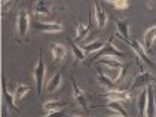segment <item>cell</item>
Returning a JSON list of instances; mask_svg holds the SVG:
<instances>
[{
    "label": "cell",
    "instance_id": "9c48e42d",
    "mask_svg": "<svg viewBox=\"0 0 156 117\" xmlns=\"http://www.w3.org/2000/svg\"><path fill=\"white\" fill-rule=\"evenodd\" d=\"M103 96H104V98H107L108 101H119V102L129 101V98H131V95H129L128 91H119V89H112V91H107Z\"/></svg>",
    "mask_w": 156,
    "mask_h": 117
},
{
    "label": "cell",
    "instance_id": "603a6c76",
    "mask_svg": "<svg viewBox=\"0 0 156 117\" xmlns=\"http://www.w3.org/2000/svg\"><path fill=\"white\" fill-rule=\"evenodd\" d=\"M33 89L30 88V86H27V84H16V89H15V99L16 101H20V99H23L25 95L28 94V92H31Z\"/></svg>",
    "mask_w": 156,
    "mask_h": 117
},
{
    "label": "cell",
    "instance_id": "83f0119b",
    "mask_svg": "<svg viewBox=\"0 0 156 117\" xmlns=\"http://www.w3.org/2000/svg\"><path fill=\"white\" fill-rule=\"evenodd\" d=\"M12 5H13V2H3V3H2V11L8 12V9H9Z\"/></svg>",
    "mask_w": 156,
    "mask_h": 117
},
{
    "label": "cell",
    "instance_id": "5bb4252c",
    "mask_svg": "<svg viewBox=\"0 0 156 117\" xmlns=\"http://www.w3.org/2000/svg\"><path fill=\"white\" fill-rule=\"evenodd\" d=\"M146 107H147V88H144L138 95L137 99V110H138V117H144L146 114Z\"/></svg>",
    "mask_w": 156,
    "mask_h": 117
},
{
    "label": "cell",
    "instance_id": "277c9868",
    "mask_svg": "<svg viewBox=\"0 0 156 117\" xmlns=\"http://www.w3.org/2000/svg\"><path fill=\"white\" fill-rule=\"evenodd\" d=\"M30 28V15L27 13V11H20L18 13V18H16V30H18V36L20 37H24L27 34Z\"/></svg>",
    "mask_w": 156,
    "mask_h": 117
},
{
    "label": "cell",
    "instance_id": "d6986e66",
    "mask_svg": "<svg viewBox=\"0 0 156 117\" xmlns=\"http://www.w3.org/2000/svg\"><path fill=\"white\" fill-rule=\"evenodd\" d=\"M51 52H52V57L55 61H58V59H64L66 58V55H67V50H66V47L60 45V43H52V46H51Z\"/></svg>",
    "mask_w": 156,
    "mask_h": 117
},
{
    "label": "cell",
    "instance_id": "7c38bea8",
    "mask_svg": "<svg viewBox=\"0 0 156 117\" xmlns=\"http://www.w3.org/2000/svg\"><path fill=\"white\" fill-rule=\"evenodd\" d=\"M116 28L123 42L129 40V21L128 19H116Z\"/></svg>",
    "mask_w": 156,
    "mask_h": 117
},
{
    "label": "cell",
    "instance_id": "7402d4cb",
    "mask_svg": "<svg viewBox=\"0 0 156 117\" xmlns=\"http://www.w3.org/2000/svg\"><path fill=\"white\" fill-rule=\"evenodd\" d=\"M62 105H67V102H61V101H48L43 104L45 111L48 113H54V111H60V108Z\"/></svg>",
    "mask_w": 156,
    "mask_h": 117
},
{
    "label": "cell",
    "instance_id": "484cf974",
    "mask_svg": "<svg viewBox=\"0 0 156 117\" xmlns=\"http://www.w3.org/2000/svg\"><path fill=\"white\" fill-rule=\"evenodd\" d=\"M108 5H112V6L116 8V9L123 11V9H126V8L129 6V2H126V0H120V2H108Z\"/></svg>",
    "mask_w": 156,
    "mask_h": 117
},
{
    "label": "cell",
    "instance_id": "f546056e",
    "mask_svg": "<svg viewBox=\"0 0 156 117\" xmlns=\"http://www.w3.org/2000/svg\"><path fill=\"white\" fill-rule=\"evenodd\" d=\"M70 117H79V116H70Z\"/></svg>",
    "mask_w": 156,
    "mask_h": 117
},
{
    "label": "cell",
    "instance_id": "52a82bcc",
    "mask_svg": "<svg viewBox=\"0 0 156 117\" xmlns=\"http://www.w3.org/2000/svg\"><path fill=\"white\" fill-rule=\"evenodd\" d=\"M126 43H128V45H129V46H131L132 49L137 52V55L143 59V61L146 62V64H147V65H149V67H150V68H155V64H153V61H152V59L149 58V53L146 52V49H144L143 45H140V43H138L135 39H132V40L129 39Z\"/></svg>",
    "mask_w": 156,
    "mask_h": 117
},
{
    "label": "cell",
    "instance_id": "ba28073f",
    "mask_svg": "<svg viewBox=\"0 0 156 117\" xmlns=\"http://www.w3.org/2000/svg\"><path fill=\"white\" fill-rule=\"evenodd\" d=\"M94 11H95V18H97V25H98V30H103L106 25H107V21H108V16L103 5L100 2H95L94 3Z\"/></svg>",
    "mask_w": 156,
    "mask_h": 117
},
{
    "label": "cell",
    "instance_id": "ac0fdd59",
    "mask_svg": "<svg viewBox=\"0 0 156 117\" xmlns=\"http://www.w3.org/2000/svg\"><path fill=\"white\" fill-rule=\"evenodd\" d=\"M34 13L40 16H48L51 13V3L49 2H37L34 3Z\"/></svg>",
    "mask_w": 156,
    "mask_h": 117
},
{
    "label": "cell",
    "instance_id": "9a60e30c",
    "mask_svg": "<svg viewBox=\"0 0 156 117\" xmlns=\"http://www.w3.org/2000/svg\"><path fill=\"white\" fill-rule=\"evenodd\" d=\"M61 82H62V76H61V73H55L54 76H52V79L49 80V83L46 84V92L48 94H52V92H55V91H58V88L61 86Z\"/></svg>",
    "mask_w": 156,
    "mask_h": 117
},
{
    "label": "cell",
    "instance_id": "3957f363",
    "mask_svg": "<svg viewBox=\"0 0 156 117\" xmlns=\"http://www.w3.org/2000/svg\"><path fill=\"white\" fill-rule=\"evenodd\" d=\"M155 80H156V77L150 73V71L144 70V71H141L140 74H137V76H135L131 89H137V88H143L144 89V88H147L150 83L155 82Z\"/></svg>",
    "mask_w": 156,
    "mask_h": 117
},
{
    "label": "cell",
    "instance_id": "44dd1931",
    "mask_svg": "<svg viewBox=\"0 0 156 117\" xmlns=\"http://www.w3.org/2000/svg\"><path fill=\"white\" fill-rule=\"evenodd\" d=\"M104 107H107V108H110V110H113L118 116H122V117H129V114H128V111L123 108V107L120 105L119 101H108V104H106Z\"/></svg>",
    "mask_w": 156,
    "mask_h": 117
},
{
    "label": "cell",
    "instance_id": "2e32d148",
    "mask_svg": "<svg viewBox=\"0 0 156 117\" xmlns=\"http://www.w3.org/2000/svg\"><path fill=\"white\" fill-rule=\"evenodd\" d=\"M104 46H106V42H103V40H95V42H91V43L82 46V49H83L85 53H97V52H100Z\"/></svg>",
    "mask_w": 156,
    "mask_h": 117
},
{
    "label": "cell",
    "instance_id": "e0dca14e",
    "mask_svg": "<svg viewBox=\"0 0 156 117\" xmlns=\"http://www.w3.org/2000/svg\"><path fill=\"white\" fill-rule=\"evenodd\" d=\"M97 82H100V84L104 86V88H107L108 91L115 89V82H112L107 76L103 73V68H98L97 70Z\"/></svg>",
    "mask_w": 156,
    "mask_h": 117
},
{
    "label": "cell",
    "instance_id": "7a4b0ae2",
    "mask_svg": "<svg viewBox=\"0 0 156 117\" xmlns=\"http://www.w3.org/2000/svg\"><path fill=\"white\" fill-rule=\"evenodd\" d=\"M112 40H113V37H110V40L106 43V46L103 47L100 52H97L95 55H94V59L107 58V57H113V58H123V57H125V53H123L122 50L116 49V46L113 45Z\"/></svg>",
    "mask_w": 156,
    "mask_h": 117
},
{
    "label": "cell",
    "instance_id": "f1b7e54d",
    "mask_svg": "<svg viewBox=\"0 0 156 117\" xmlns=\"http://www.w3.org/2000/svg\"><path fill=\"white\" fill-rule=\"evenodd\" d=\"M108 117H122V116H108Z\"/></svg>",
    "mask_w": 156,
    "mask_h": 117
},
{
    "label": "cell",
    "instance_id": "8992f818",
    "mask_svg": "<svg viewBox=\"0 0 156 117\" xmlns=\"http://www.w3.org/2000/svg\"><path fill=\"white\" fill-rule=\"evenodd\" d=\"M33 28L36 31H42V33H60L62 31V25L58 22H42V21H34L31 22Z\"/></svg>",
    "mask_w": 156,
    "mask_h": 117
},
{
    "label": "cell",
    "instance_id": "4fadbf2b",
    "mask_svg": "<svg viewBox=\"0 0 156 117\" xmlns=\"http://www.w3.org/2000/svg\"><path fill=\"white\" fill-rule=\"evenodd\" d=\"M156 40V25L150 27L146 30L144 33V46H146V52L150 53L152 52V46H153V42Z\"/></svg>",
    "mask_w": 156,
    "mask_h": 117
},
{
    "label": "cell",
    "instance_id": "cb8c5ba5",
    "mask_svg": "<svg viewBox=\"0 0 156 117\" xmlns=\"http://www.w3.org/2000/svg\"><path fill=\"white\" fill-rule=\"evenodd\" d=\"M89 27H91V22H88L86 25L85 24H77V30H76V40H80L88 36L89 33Z\"/></svg>",
    "mask_w": 156,
    "mask_h": 117
},
{
    "label": "cell",
    "instance_id": "ffe728a7",
    "mask_svg": "<svg viewBox=\"0 0 156 117\" xmlns=\"http://www.w3.org/2000/svg\"><path fill=\"white\" fill-rule=\"evenodd\" d=\"M97 62L98 64H103V65H106L108 68H122L123 65H122V62H120L119 59L113 58V57H107V58H100L97 59Z\"/></svg>",
    "mask_w": 156,
    "mask_h": 117
},
{
    "label": "cell",
    "instance_id": "4dcf8cb0",
    "mask_svg": "<svg viewBox=\"0 0 156 117\" xmlns=\"http://www.w3.org/2000/svg\"><path fill=\"white\" fill-rule=\"evenodd\" d=\"M155 50H156V47H155Z\"/></svg>",
    "mask_w": 156,
    "mask_h": 117
},
{
    "label": "cell",
    "instance_id": "5b68a950",
    "mask_svg": "<svg viewBox=\"0 0 156 117\" xmlns=\"http://www.w3.org/2000/svg\"><path fill=\"white\" fill-rule=\"evenodd\" d=\"M2 88H3V102H5L6 108H9V110H11L12 113H15V114H20V108L15 105V102H16L15 94H11V92L8 91V86H6L5 79L2 80Z\"/></svg>",
    "mask_w": 156,
    "mask_h": 117
},
{
    "label": "cell",
    "instance_id": "30bf717a",
    "mask_svg": "<svg viewBox=\"0 0 156 117\" xmlns=\"http://www.w3.org/2000/svg\"><path fill=\"white\" fill-rule=\"evenodd\" d=\"M73 95H74V99L82 108H88V96H86V92L80 89V86L77 84V82L73 79Z\"/></svg>",
    "mask_w": 156,
    "mask_h": 117
},
{
    "label": "cell",
    "instance_id": "d4e9b609",
    "mask_svg": "<svg viewBox=\"0 0 156 117\" xmlns=\"http://www.w3.org/2000/svg\"><path fill=\"white\" fill-rule=\"evenodd\" d=\"M70 47H72V52H73V55H74V58H77L79 61L83 62L85 59H86V53L83 52V49L79 47L76 43H73L72 40H70Z\"/></svg>",
    "mask_w": 156,
    "mask_h": 117
},
{
    "label": "cell",
    "instance_id": "4316f807",
    "mask_svg": "<svg viewBox=\"0 0 156 117\" xmlns=\"http://www.w3.org/2000/svg\"><path fill=\"white\" fill-rule=\"evenodd\" d=\"M45 117H66V114H64V111L62 110H60V111H54V113H49L48 116Z\"/></svg>",
    "mask_w": 156,
    "mask_h": 117
},
{
    "label": "cell",
    "instance_id": "6da1fadb",
    "mask_svg": "<svg viewBox=\"0 0 156 117\" xmlns=\"http://www.w3.org/2000/svg\"><path fill=\"white\" fill-rule=\"evenodd\" d=\"M45 62H43V57H42V49L39 52V61H37V65L34 68V80H36V89L37 94L42 95V89H43V83H45Z\"/></svg>",
    "mask_w": 156,
    "mask_h": 117
},
{
    "label": "cell",
    "instance_id": "8fae6325",
    "mask_svg": "<svg viewBox=\"0 0 156 117\" xmlns=\"http://www.w3.org/2000/svg\"><path fill=\"white\" fill-rule=\"evenodd\" d=\"M146 117H156V101L153 95V88L147 86V107H146Z\"/></svg>",
    "mask_w": 156,
    "mask_h": 117
}]
</instances>
